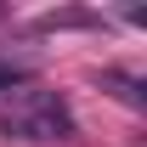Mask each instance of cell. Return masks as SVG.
Segmentation results:
<instances>
[{
    "label": "cell",
    "instance_id": "obj_1",
    "mask_svg": "<svg viewBox=\"0 0 147 147\" xmlns=\"http://www.w3.org/2000/svg\"><path fill=\"white\" fill-rule=\"evenodd\" d=\"M0 136L6 142H28V147L79 142V119L57 91H17V96L0 102Z\"/></svg>",
    "mask_w": 147,
    "mask_h": 147
},
{
    "label": "cell",
    "instance_id": "obj_2",
    "mask_svg": "<svg viewBox=\"0 0 147 147\" xmlns=\"http://www.w3.org/2000/svg\"><path fill=\"white\" fill-rule=\"evenodd\" d=\"M102 91H113L119 102H130V108H142V85L125 79V74H102Z\"/></svg>",
    "mask_w": 147,
    "mask_h": 147
},
{
    "label": "cell",
    "instance_id": "obj_3",
    "mask_svg": "<svg viewBox=\"0 0 147 147\" xmlns=\"http://www.w3.org/2000/svg\"><path fill=\"white\" fill-rule=\"evenodd\" d=\"M17 85H23V68L17 62H0V91H17Z\"/></svg>",
    "mask_w": 147,
    "mask_h": 147
}]
</instances>
